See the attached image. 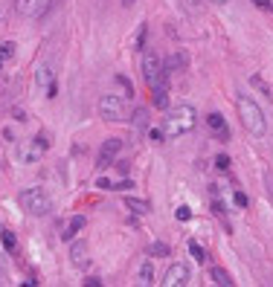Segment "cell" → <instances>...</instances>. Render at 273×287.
<instances>
[{
  "instance_id": "1",
  "label": "cell",
  "mask_w": 273,
  "mask_h": 287,
  "mask_svg": "<svg viewBox=\"0 0 273 287\" xmlns=\"http://www.w3.org/2000/svg\"><path fill=\"white\" fill-rule=\"evenodd\" d=\"M198 125V113L192 104H177V107H169L166 110V119H163V131L169 139H177V136L189 134L192 128Z\"/></svg>"
},
{
  "instance_id": "2",
  "label": "cell",
  "mask_w": 273,
  "mask_h": 287,
  "mask_svg": "<svg viewBox=\"0 0 273 287\" xmlns=\"http://www.w3.org/2000/svg\"><path fill=\"white\" fill-rule=\"evenodd\" d=\"M239 119L241 125L247 128V134L253 136H265V131H268V122H265V113H262V107H259L256 101L250 99V96H239Z\"/></svg>"
},
{
  "instance_id": "3",
  "label": "cell",
  "mask_w": 273,
  "mask_h": 287,
  "mask_svg": "<svg viewBox=\"0 0 273 287\" xmlns=\"http://www.w3.org/2000/svg\"><path fill=\"white\" fill-rule=\"evenodd\" d=\"M17 203L23 206V212H29V215H35V218H44V215H50L52 212V194L47 191V189L35 186V189H23L20 191V197H17Z\"/></svg>"
},
{
  "instance_id": "4",
  "label": "cell",
  "mask_w": 273,
  "mask_h": 287,
  "mask_svg": "<svg viewBox=\"0 0 273 287\" xmlns=\"http://www.w3.org/2000/svg\"><path fill=\"white\" fill-rule=\"evenodd\" d=\"M125 96H117V93H105L99 96V119L102 122H122L125 119Z\"/></svg>"
},
{
  "instance_id": "5",
  "label": "cell",
  "mask_w": 273,
  "mask_h": 287,
  "mask_svg": "<svg viewBox=\"0 0 273 287\" xmlns=\"http://www.w3.org/2000/svg\"><path fill=\"white\" fill-rule=\"evenodd\" d=\"M163 73H169V70H166V61H163V55H160L157 50H151V47L142 50V76H145V82L154 87V85H157V79H160Z\"/></svg>"
},
{
  "instance_id": "6",
  "label": "cell",
  "mask_w": 273,
  "mask_h": 287,
  "mask_svg": "<svg viewBox=\"0 0 273 287\" xmlns=\"http://www.w3.org/2000/svg\"><path fill=\"white\" fill-rule=\"evenodd\" d=\"M189 279H192V273H189L186 264H171L163 276V287H186Z\"/></svg>"
},
{
  "instance_id": "7",
  "label": "cell",
  "mask_w": 273,
  "mask_h": 287,
  "mask_svg": "<svg viewBox=\"0 0 273 287\" xmlns=\"http://www.w3.org/2000/svg\"><path fill=\"white\" fill-rule=\"evenodd\" d=\"M47 148H50V134L41 131V134L29 142V148H26V154H23V160H26V163H38V160L47 154Z\"/></svg>"
},
{
  "instance_id": "8",
  "label": "cell",
  "mask_w": 273,
  "mask_h": 287,
  "mask_svg": "<svg viewBox=\"0 0 273 287\" xmlns=\"http://www.w3.org/2000/svg\"><path fill=\"white\" fill-rule=\"evenodd\" d=\"M120 151H122V139H117V136L105 139V142H102V151H99V169H111L114 157H117Z\"/></svg>"
},
{
  "instance_id": "9",
  "label": "cell",
  "mask_w": 273,
  "mask_h": 287,
  "mask_svg": "<svg viewBox=\"0 0 273 287\" xmlns=\"http://www.w3.org/2000/svg\"><path fill=\"white\" fill-rule=\"evenodd\" d=\"M87 255H90V247H87V241H73L70 244V261H73V267H87Z\"/></svg>"
},
{
  "instance_id": "10",
  "label": "cell",
  "mask_w": 273,
  "mask_h": 287,
  "mask_svg": "<svg viewBox=\"0 0 273 287\" xmlns=\"http://www.w3.org/2000/svg\"><path fill=\"white\" fill-rule=\"evenodd\" d=\"M41 6H44V0H15V9L23 17H35L41 12Z\"/></svg>"
},
{
  "instance_id": "11",
  "label": "cell",
  "mask_w": 273,
  "mask_h": 287,
  "mask_svg": "<svg viewBox=\"0 0 273 287\" xmlns=\"http://www.w3.org/2000/svg\"><path fill=\"white\" fill-rule=\"evenodd\" d=\"M151 104L154 107H160V110H169V90H166V85H154L151 90Z\"/></svg>"
},
{
  "instance_id": "12",
  "label": "cell",
  "mask_w": 273,
  "mask_h": 287,
  "mask_svg": "<svg viewBox=\"0 0 273 287\" xmlns=\"http://www.w3.org/2000/svg\"><path fill=\"white\" fill-rule=\"evenodd\" d=\"M85 223H87L85 215H76V218H70L67 229H64V241H73V238H76L79 232H82V229H85Z\"/></svg>"
},
{
  "instance_id": "13",
  "label": "cell",
  "mask_w": 273,
  "mask_h": 287,
  "mask_svg": "<svg viewBox=\"0 0 273 287\" xmlns=\"http://www.w3.org/2000/svg\"><path fill=\"white\" fill-rule=\"evenodd\" d=\"M136 282L139 285H154V267H151V258H145L142 264H139V273H136Z\"/></svg>"
},
{
  "instance_id": "14",
  "label": "cell",
  "mask_w": 273,
  "mask_h": 287,
  "mask_svg": "<svg viewBox=\"0 0 273 287\" xmlns=\"http://www.w3.org/2000/svg\"><path fill=\"white\" fill-rule=\"evenodd\" d=\"M209 276H212V282H215L218 287H233V285H236V282H233V276L224 270V267H212Z\"/></svg>"
},
{
  "instance_id": "15",
  "label": "cell",
  "mask_w": 273,
  "mask_h": 287,
  "mask_svg": "<svg viewBox=\"0 0 273 287\" xmlns=\"http://www.w3.org/2000/svg\"><path fill=\"white\" fill-rule=\"evenodd\" d=\"M206 125H209L218 136H227V122H224L221 113H209V116H206Z\"/></svg>"
},
{
  "instance_id": "16",
  "label": "cell",
  "mask_w": 273,
  "mask_h": 287,
  "mask_svg": "<svg viewBox=\"0 0 273 287\" xmlns=\"http://www.w3.org/2000/svg\"><path fill=\"white\" fill-rule=\"evenodd\" d=\"M186 64H189L186 52H174V55L169 58V64H166V70H169V73H177V70H183Z\"/></svg>"
},
{
  "instance_id": "17",
  "label": "cell",
  "mask_w": 273,
  "mask_h": 287,
  "mask_svg": "<svg viewBox=\"0 0 273 287\" xmlns=\"http://www.w3.org/2000/svg\"><path fill=\"white\" fill-rule=\"evenodd\" d=\"M35 79H38V87H50V85H55V82H52V67H50V64H41Z\"/></svg>"
},
{
  "instance_id": "18",
  "label": "cell",
  "mask_w": 273,
  "mask_h": 287,
  "mask_svg": "<svg viewBox=\"0 0 273 287\" xmlns=\"http://www.w3.org/2000/svg\"><path fill=\"white\" fill-rule=\"evenodd\" d=\"M125 206H128L131 212H136V215H145V212L151 209V206H148V200H136V197H128V200H125Z\"/></svg>"
},
{
  "instance_id": "19",
  "label": "cell",
  "mask_w": 273,
  "mask_h": 287,
  "mask_svg": "<svg viewBox=\"0 0 273 287\" xmlns=\"http://www.w3.org/2000/svg\"><path fill=\"white\" fill-rule=\"evenodd\" d=\"M12 55H15V44H12V41H3V44H0V67H3Z\"/></svg>"
},
{
  "instance_id": "20",
  "label": "cell",
  "mask_w": 273,
  "mask_h": 287,
  "mask_svg": "<svg viewBox=\"0 0 273 287\" xmlns=\"http://www.w3.org/2000/svg\"><path fill=\"white\" fill-rule=\"evenodd\" d=\"M0 241H3V247H6L9 253H12V250H15V247H17V241H15V232H12V229H3V232H0Z\"/></svg>"
},
{
  "instance_id": "21",
  "label": "cell",
  "mask_w": 273,
  "mask_h": 287,
  "mask_svg": "<svg viewBox=\"0 0 273 287\" xmlns=\"http://www.w3.org/2000/svg\"><path fill=\"white\" fill-rule=\"evenodd\" d=\"M145 125H148V113H145L142 107H139V110H134V128H136V131H142Z\"/></svg>"
},
{
  "instance_id": "22",
  "label": "cell",
  "mask_w": 273,
  "mask_h": 287,
  "mask_svg": "<svg viewBox=\"0 0 273 287\" xmlns=\"http://www.w3.org/2000/svg\"><path fill=\"white\" fill-rule=\"evenodd\" d=\"M189 253H192L195 261H206V253L201 250V244H195V241H189Z\"/></svg>"
},
{
  "instance_id": "23",
  "label": "cell",
  "mask_w": 273,
  "mask_h": 287,
  "mask_svg": "<svg viewBox=\"0 0 273 287\" xmlns=\"http://www.w3.org/2000/svg\"><path fill=\"white\" fill-rule=\"evenodd\" d=\"M174 218L180 220V223H183V220H192V209H189V206H177V209H174Z\"/></svg>"
},
{
  "instance_id": "24",
  "label": "cell",
  "mask_w": 273,
  "mask_h": 287,
  "mask_svg": "<svg viewBox=\"0 0 273 287\" xmlns=\"http://www.w3.org/2000/svg\"><path fill=\"white\" fill-rule=\"evenodd\" d=\"M148 253H151V255H169V244H163V241H154Z\"/></svg>"
},
{
  "instance_id": "25",
  "label": "cell",
  "mask_w": 273,
  "mask_h": 287,
  "mask_svg": "<svg viewBox=\"0 0 273 287\" xmlns=\"http://www.w3.org/2000/svg\"><path fill=\"white\" fill-rule=\"evenodd\" d=\"M215 169H218V171H230V157H227V154H218V157H215Z\"/></svg>"
},
{
  "instance_id": "26",
  "label": "cell",
  "mask_w": 273,
  "mask_h": 287,
  "mask_svg": "<svg viewBox=\"0 0 273 287\" xmlns=\"http://www.w3.org/2000/svg\"><path fill=\"white\" fill-rule=\"evenodd\" d=\"M9 282V267H6V255H0V285Z\"/></svg>"
},
{
  "instance_id": "27",
  "label": "cell",
  "mask_w": 273,
  "mask_h": 287,
  "mask_svg": "<svg viewBox=\"0 0 273 287\" xmlns=\"http://www.w3.org/2000/svg\"><path fill=\"white\" fill-rule=\"evenodd\" d=\"M250 85H256L259 90H262V93H265V96H268V99H273V96H271V90H268V85H265V82H262V79H259V76H253V79H250Z\"/></svg>"
},
{
  "instance_id": "28",
  "label": "cell",
  "mask_w": 273,
  "mask_h": 287,
  "mask_svg": "<svg viewBox=\"0 0 273 287\" xmlns=\"http://www.w3.org/2000/svg\"><path fill=\"white\" fill-rule=\"evenodd\" d=\"M148 136H151L154 142H163V139H169V136H166V131H163V128H151V131H148Z\"/></svg>"
},
{
  "instance_id": "29",
  "label": "cell",
  "mask_w": 273,
  "mask_h": 287,
  "mask_svg": "<svg viewBox=\"0 0 273 287\" xmlns=\"http://www.w3.org/2000/svg\"><path fill=\"white\" fill-rule=\"evenodd\" d=\"M128 189H134L131 180H122V183H114V191H128Z\"/></svg>"
},
{
  "instance_id": "30",
  "label": "cell",
  "mask_w": 273,
  "mask_h": 287,
  "mask_svg": "<svg viewBox=\"0 0 273 287\" xmlns=\"http://www.w3.org/2000/svg\"><path fill=\"white\" fill-rule=\"evenodd\" d=\"M117 82H120V87H122V90H125V99H128V96H134V90H131V85H128V82H125L122 76H120V79H117Z\"/></svg>"
},
{
  "instance_id": "31",
  "label": "cell",
  "mask_w": 273,
  "mask_h": 287,
  "mask_svg": "<svg viewBox=\"0 0 273 287\" xmlns=\"http://www.w3.org/2000/svg\"><path fill=\"white\" fill-rule=\"evenodd\" d=\"M96 186L102 189V191H111V189H114V183H111V180H105V177H99V180H96Z\"/></svg>"
},
{
  "instance_id": "32",
  "label": "cell",
  "mask_w": 273,
  "mask_h": 287,
  "mask_svg": "<svg viewBox=\"0 0 273 287\" xmlns=\"http://www.w3.org/2000/svg\"><path fill=\"white\" fill-rule=\"evenodd\" d=\"M253 3H256L259 9H265V12H273V3H271V0H253Z\"/></svg>"
},
{
  "instance_id": "33",
  "label": "cell",
  "mask_w": 273,
  "mask_h": 287,
  "mask_svg": "<svg viewBox=\"0 0 273 287\" xmlns=\"http://www.w3.org/2000/svg\"><path fill=\"white\" fill-rule=\"evenodd\" d=\"M265 177H268V194H271V200H273V171H268Z\"/></svg>"
},
{
  "instance_id": "34",
  "label": "cell",
  "mask_w": 273,
  "mask_h": 287,
  "mask_svg": "<svg viewBox=\"0 0 273 287\" xmlns=\"http://www.w3.org/2000/svg\"><path fill=\"white\" fill-rule=\"evenodd\" d=\"M85 287H102V279H85Z\"/></svg>"
},
{
  "instance_id": "35",
  "label": "cell",
  "mask_w": 273,
  "mask_h": 287,
  "mask_svg": "<svg viewBox=\"0 0 273 287\" xmlns=\"http://www.w3.org/2000/svg\"><path fill=\"white\" fill-rule=\"evenodd\" d=\"M236 206H247V197H244L241 191H236Z\"/></svg>"
},
{
  "instance_id": "36",
  "label": "cell",
  "mask_w": 273,
  "mask_h": 287,
  "mask_svg": "<svg viewBox=\"0 0 273 287\" xmlns=\"http://www.w3.org/2000/svg\"><path fill=\"white\" fill-rule=\"evenodd\" d=\"M212 3H230V0H212Z\"/></svg>"
},
{
  "instance_id": "37",
  "label": "cell",
  "mask_w": 273,
  "mask_h": 287,
  "mask_svg": "<svg viewBox=\"0 0 273 287\" xmlns=\"http://www.w3.org/2000/svg\"><path fill=\"white\" fill-rule=\"evenodd\" d=\"M0 20H3V6H0Z\"/></svg>"
},
{
  "instance_id": "38",
  "label": "cell",
  "mask_w": 273,
  "mask_h": 287,
  "mask_svg": "<svg viewBox=\"0 0 273 287\" xmlns=\"http://www.w3.org/2000/svg\"><path fill=\"white\" fill-rule=\"evenodd\" d=\"M125 3H131V0H125Z\"/></svg>"
}]
</instances>
